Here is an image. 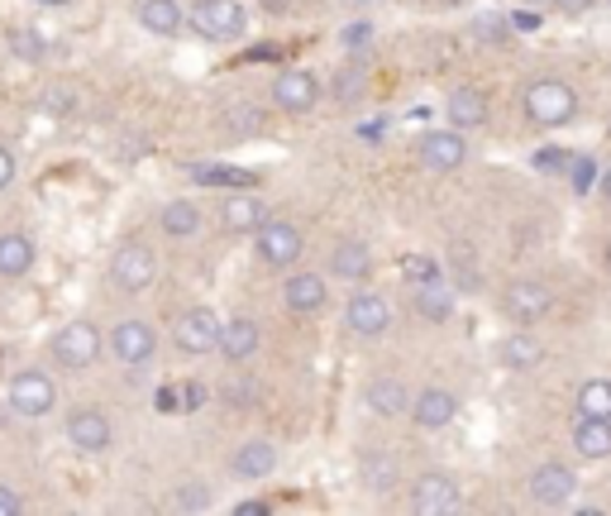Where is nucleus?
<instances>
[{"label": "nucleus", "instance_id": "f257e3e1", "mask_svg": "<svg viewBox=\"0 0 611 516\" xmlns=\"http://www.w3.org/2000/svg\"><path fill=\"white\" fill-rule=\"evenodd\" d=\"M191 29L206 43H234V39H244L249 15L239 0H196L191 5Z\"/></svg>", "mask_w": 611, "mask_h": 516}, {"label": "nucleus", "instance_id": "f03ea898", "mask_svg": "<svg viewBox=\"0 0 611 516\" xmlns=\"http://www.w3.org/2000/svg\"><path fill=\"white\" fill-rule=\"evenodd\" d=\"M58 406V382L43 374V368H20L15 378H10V412L24 416V421H43V416H53Z\"/></svg>", "mask_w": 611, "mask_h": 516}, {"label": "nucleus", "instance_id": "7ed1b4c3", "mask_svg": "<svg viewBox=\"0 0 611 516\" xmlns=\"http://www.w3.org/2000/svg\"><path fill=\"white\" fill-rule=\"evenodd\" d=\"M525 115H531L535 125H545V129L569 125V119L578 115V96H573L564 81H555V77L531 81V87H525Z\"/></svg>", "mask_w": 611, "mask_h": 516}, {"label": "nucleus", "instance_id": "20e7f679", "mask_svg": "<svg viewBox=\"0 0 611 516\" xmlns=\"http://www.w3.org/2000/svg\"><path fill=\"white\" fill-rule=\"evenodd\" d=\"M220 330H225V320L215 316L211 306H191L177 316V326H173V340H177V350H182L187 358H206L220 350Z\"/></svg>", "mask_w": 611, "mask_h": 516}, {"label": "nucleus", "instance_id": "39448f33", "mask_svg": "<svg viewBox=\"0 0 611 516\" xmlns=\"http://www.w3.org/2000/svg\"><path fill=\"white\" fill-rule=\"evenodd\" d=\"M101 350H105V335L96 330L91 320H67V326L53 335V358L63 368H72V374H77V368H91L96 358H101Z\"/></svg>", "mask_w": 611, "mask_h": 516}, {"label": "nucleus", "instance_id": "423d86ee", "mask_svg": "<svg viewBox=\"0 0 611 516\" xmlns=\"http://www.w3.org/2000/svg\"><path fill=\"white\" fill-rule=\"evenodd\" d=\"M302 230H296L292 221H263L258 230H254V254L258 263H268V268H292L296 259H302Z\"/></svg>", "mask_w": 611, "mask_h": 516}, {"label": "nucleus", "instance_id": "0eeeda50", "mask_svg": "<svg viewBox=\"0 0 611 516\" xmlns=\"http://www.w3.org/2000/svg\"><path fill=\"white\" fill-rule=\"evenodd\" d=\"M158 278V254H153L149 244H139V239H129V244L115 249L111 259V282L119 292H143V287H153Z\"/></svg>", "mask_w": 611, "mask_h": 516}, {"label": "nucleus", "instance_id": "6e6552de", "mask_svg": "<svg viewBox=\"0 0 611 516\" xmlns=\"http://www.w3.org/2000/svg\"><path fill=\"white\" fill-rule=\"evenodd\" d=\"M115 440V426L101 406H72L67 412V445L77 454H105Z\"/></svg>", "mask_w": 611, "mask_h": 516}, {"label": "nucleus", "instance_id": "1a4fd4ad", "mask_svg": "<svg viewBox=\"0 0 611 516\" xmlns=\"http://www.w3.org/2000/svg\"><path fill=\"white\" fill-rule=\"evenodd\" d=\"M272 105H282L287 115H310L320 105V81L306 67H282L272 81Z\"/></svg>", "mask_w": 611, "mask_h": 516}, {"label": "nucleus", "instance_id": "9d476101", "mask_svg": "<svg viewBox=\"0 0 611 516\" xmlns=\"http://www.w3.org/2000/svg\"><path fill=\"white\" fill-rule=\"evenodd\" d=\"M463 507V493H459V483H454L449 474H421L411 483V512H421V516H449V512H459Z\"/></svg>", "mask_w": 611, "mask_h": 516}, {"label": "nucleus", "instance_id": "9b49d317", "mask_svg": "<svg viewBox=\"0 0 611 516\" xmlns=\"http://www.w3.org/2000/svg\"><path fill=\"white\" fill-rule=\"evenodd\" d=\"M111 354L129 368L149 364V358L158 354V330H153L149 320H119V326L111 330Z\"/></svg>", "mask_w": 611, "mask_h": 516}, {"label": "nucleus", "instance_id": "f8f14e48", "mask_svg": "<svg viewBox=\"0 0 611 516\" xmlns=\"http://www.w3.org/2000/svg\"><path fill=\"white\" fill-rule=\"evenodd\" d=\"M344 320H349L354 335L378 340V335H387V326H392V306H387V297H378V292H354L349 306H344Z\"/></svg>", "mask_w": 611, "mask_h": 516}, {"label": "nucleus", "instance_id": "ddd939ff", "mask_svg": "<svg viewBox=\"0 0 611 516\" xmlns=\"http://www.w3.org/2000/svg\"><path fill=\"white\" fill-rule=\"evenodd\" d=\"M469 159V143H463V129H430L421 139V163L430 173H454Z\"/></svg>", "mask_w": 611, "mask_h": 516}, {"label": "nucleus", "instance_id": "4468645a", "mask_svg": "<svg viewBox=\"0 0 611 516\" xmlns=\"http://www.w3.org/2000/svg\"><path fill=\"white\" fill-rule=\"evenodd\" d=\"M507 316L521 320V326H531V320H545L549 311H555V292H549L545 282H511L507 287Z\"/></svg>", "mask_w": 611, "mask_h": 516}, {"label": "nucleus", "instance_id": "2eb2a0df", "mask_svg": "<svg viewBox=\"0 0 611 516\" xmlns=\"http://www.w3.org/2000/svg\"><path fill=\"white\" fill-rule=\"evenodd\" d=\"M573 488H578V474H573L569 464H540V469L531 474V498L540 502V507H564L573 498Z\"/></svg>", "mask_w": 611, "mask_h": 516}, {"label": "nucleus", "instance_id": "dca6fc26", "mask_svg": "<svg viewBox=\"0 0 611 516\" xmlns=\"http://www.w3.org/2000/svg\"><path fill=\"white\" fill-rule=\"evenodd\" d=\"M263 221H268V206H263L254 191H230V197L220 201V225H225V235H254Z\"/></svg>", "mask_w": 611, "mask_h": 516}, {"label": "nucleus", "instance_id": "f3484780", "mask_svg": "<svg viewBox=\"0 0 611 516\" xmlns=\"http://www.w3.org/2000/svg\"><path fill=\"white\" fill-rule=\"evenodd\" d=\"M454 412H459V398L449 388H425L421 398H411V421L421 430H445Z\"/></svg>", "mask_w": 611, "mask_h": 516}, {"label": "nucleus", "instance_id": "a211bd4d", "mask_svg": "<svg viewBox=\"0 0 611 516\" xmlns=\"http://www.w3.org/2000/svg\"><path fill=\"white\" fill-rule=\"evenodd\" d=\"M272 469H278V445L272 440H244L234 454H230V474L234 478H268Z\"/></svg>", "mask_w": 611, "mask_h": 516}, {"label": "nucleus", "instance_id": "6ab92c4d", "mask_svg": "<svg viewBox=\"0 0 611 516\" xmlns=\"http://www.w3.org/2000/svg\"><path fill=\"white\" fill-rule=\"evenodd\" d=\"M282 302H287V311H296V316H316V311L326 306V278H320V273H292V278L282 282Z\"/></svg>", "mask_w": 611, "mask_h": 516}, {"label": "nucleus", "instance_id": "aec40b11", "mask_svg": "<svg viewBox=\"0 0 611 516\" xmlns=\"http://www.w3.org/2000/svg\"><path fill=\"white\" fill-rule=\"evenodd\" d=\"M258 344H263L258 320H254V316H234L230 326L220 330V350H215V354H225L230 364H244V358L258 354Z\"/></svg>", "mask_w": 611, "mask_h": 516}, {"label": "nucleus", "instance_id": "412c9836", "mask_svg": "<svg viewBox=\"0 0 611 516\" xmlns=\"http://www.w3.org/2000/svg\"><path fill=\"white\" fill-rule=\"evenodd\" d=\"M364 406H368L373 416H382V421H392V416L411 412V392H406L397 378H373V382L364 388Z\"/></svg>", "mask_w": 611, "mask_h": 516}, {"label": "nucleus", "instance_id": "4be33fe9", "mask_svg": "<svg viewBox=\"0 0 611 516\" xmlns=\"http://www.w3.org/2000/svg\"><path fill=\"white\" fill-rule=\"evenodd\" d=\"M330 273L340 282H364L368 273H373V254H368V244H358V239H340V244L330 249Z\"/></svg>", "mask_w": 611, "mask_h": 516}, {"label": "nucleus", "instance_id": "5701e85b", "mask_svg": "<svg viewBox=\"0 0 611 516\" xmlns=\"http://www.w3.org/2000/svg\"><path fill=\"white\" fill-rule=\"evenodd\" d=\"M191 173V183H201V187H215V191H254L258 187V177L249 173V167H225V163H191L187 167Z\"/></svg>", "mask_w": 611, "mask_h": 516}, {"label": "nucleus", "instance_id": "b1692460", "mask_svg": "<svg viewBox=\"0 0 611 516\" xmlns=\"http://www.w3.org/2000/svg\"><path fill=\"white\" fill-rule=\"evenodd\" d=\"M34 259H39V249H34L29 235H0V278H10V282L29 278Z\"/></svg>", "mask_w": 611, "mask_h": 516}, {"label": "nucleus", "instance_id": "393cba45", "mask_svg": "<svg viewBox=\"0 0 611 516\" xmlns=\"http://www.w3.org/2000/svg\"><path fill=\"white\" fill-rule=\"evenodd\" d=\"M358 474H364V488L368 493H378V498H387L392 488H397V460H392L387 450H364V460H358Z\"/></svg>", "mask_w": 611, "mask_h": 516}, {"label": "nucleus", "instance_id": "a878e982", "mask_svg": "<svg viewBox=\"0 0 611 516\" xmlns=\"http://www.w3.org/2000/svg\"><path fill=\"white\" fill-rule=\"evenodd\" d=\"M449 125L454 129H478V125H487V96L478 91V87H459L449 96Z\"/></svg>", "mask_w": 611, "mask_h": 516}, {"label": "nucleus", "instance_id": "bb28decb", "mask_svg": "<svg viewBox=\"0 0 611 516\" xmlns=\"http://www.w3.org/2000/svg\"><path fill=\"white\" fill-rule=\"evenodd\" d=\"M158 230L167 239H196L201 235V206L196 201H167L158 211Z\"/></svg>", "mask_w": 611, "mask_h": 516}, {"label": "nucleus", "instance_id": "cd10ccee", "mask_svg": "<svg viewBox=\"0 0 611 516\" xmlns=\"http://www.w3.org/2000/svg\"><path fill=\"white\" fill-rule=\"evenodd\" d=\"M573 450H578L583 460H607L611 454V421L578 416V426H573Z\"/></svg>", "mask_w": 611, "mask_h": 516}, {"label": "nucleus", "instance_id": "c85d7f7f", "mask_svg": "<svg viewBox=\"0 0 611 516\" xmlns=\"http://www.w3.org/2000/svg\"><path fill=\"white\" fill-rule=\"evenodd\" d=\"M187 20V10L177 5V0H143L139 5V24L149 34H158V39H167V34H177Z\"/></svg>", "mask_w": 611, "mask_h": 516}, {"label": "nucleus", "instance_id": "c756f323", "mask_svg": "<svg viewBox=\"0 0 611 516\" xmlns=\"http://www.w3.org/2000/svg\"><path fill=\"white\" fill-rule=\"evenodd\" d=\"M416 316L430 320V326H445V320L454 316V292L445 282H425L416 287Z\"/></svg>", "mask_w": 611, "mask_h": 516}, {"label": "nucleus", "instance_id": "7c9ffc66", "mask_svg": "<svg viewBox=\"0 0 611 516\" xmlns=\"http://www.w3.org/2000/svg\"><path fill=\"white\" fill-rule=\"evenodd\" d=\"M578 416H597V421H611V382L593 378L578 388Z\"/></svg>", "mask_w": 611, "mask_h": 516}, {"label": "nucleus", "instance_id": "2f4dec72", "mask_svg": "<svg viewBox=\"0 0 611 516\" xmlns=\"http://www.w3.org/2000/svg\"><path fill=\"white\" fill-rule=\"evenodd\" d=\"M497 354H501V364L517 368V374H521V368H535V364H540V344H535L531 335H507Z\"/></svg>", "mask_w": 611, "mask_h": 516}, {"label": "nucleus", "instance_id": "473e14b6", "mask_svg": "<svg viewBox=\"0 0 611 516\" xmlns=\"http://www.w3.org/2000/svg\"><path fill=\"white\" fill-rule=\"evenodd\" d=\"M449 268H454V282H459L463 292H473V287L483 282V273H478V263H473V249H469V244H454Z\"/></svg>", "mask_w": 611, "mask_h": 516}, {"label": "nucleus", "instance_id": "72a5a7b5", "mask_svg": "<svg viewBox=\"0 0 611 516\" xmlns=\"http://www.w3.org/2000/svg\"><path fill=\"white\" fill-rule=\"evenodd\" d=\"M173 502H177V512H211V488L201 478H182Z\"/></svg>", "mask_w": 611, "mask_h": 516}, {"label": "nucleus", "instance_id": "f704fd0d", "mask_svg": "<svg viewBox=\"0 0 611 516\" xmlns=\"http://www.w3.org/2000/svg\"><path fill=\"white\" fill-rule=\"evenodd\" d=\"M402 273H406V282H416V287H425V282H440V263L430 259V254H411L402 263Z\"/></svg>", "mask_w": 611, "mask_h": 516}, {"label": "nucleus", "instance_id": "c9c22d12", "mask_svg": "<svg viewBox=\"0 0 611 516\" xmlns=\"http://www.w3.org/2000/svg\"><path fill=\"white\" fill-rule=\"evenodd\" d=\"M72 105H77V91L72 87H43L39 91V111L43 115H67Z\"/></svg>", "mask_w": 611, "mask_h": 516}, {"label": "nucleus", "instance_id": "e433bc0d", "mask_svg": "<svg viewBox=\"0 0 611 516\" xmlns=\"http://www.w3.org/2000/svg\"><path fill=\"white\" fill-rule=\"evenodd\" d=\"M334 96H340V105H354L358 96H364V67H340V77H334Z\"/></svg>", "mask_w": 611, "mask_h": 516}, {"label": "nucleus", "instance_id": "4c0bfd02", "mask_svg": "<svg viewBox=\"0 0 611 516\" xmlns=\"http://www.w3.org/2000/svg\"><path fill=\"white\" fill-rule=\"evenodd\" d=\"M569 177H573V191H578V197H588L593 183H597V163L593 159H573L569 163Z\"/></svg>", "mask_w": 611, "mask_h": 516}, {"label": "nucleus", "instance_id": "58836bf2", "mask_svg": "<svg viewBox=\"0 0 611 516\" xmlns=\"http://www.w3.org/2000/svg\"><path fill=\"white\" fill-rule=\"evenodd\" d=\"M507 29H511L507 15H483V20H478V39H487V43L507 39Z\"/></svg>", "mask_w": 611, "mask_h": 516}, {"label": "nucleus", "instance_id": "ea45409f", "mask_svg": "<svg viewBox=\"0 0 611 516\" xmlns=\"http://www.w3.org/2000/svg\"><path fill=\"white\" fill-rule=\"evenodd\" d=\"M10 43H15V53H24L29 63L43 58V39H34V34H24V29H10Z\"/></svg>", "mask_w": 611, "mask_h": 516}, {"label": "nucleus", "instance_id": "a19ab883", "mask_svg": "<svg viewBox=\"0 0 611 516\" xmlns=\"http://www.w3.org/2000/svg\"><path fill=\"white\" fill-rule=\"evenodd\" d=\"M569 163L573 159H569L564 149H540V153H535V167H540V173H564Z\"/></svg>", "mask_w": 611, "mask_h": 516}, {"label": "nucleus", "instance_id": "79ce46f5", "mask_svg": "<svg viewBox=\"0 0 611 516\" xmlns=\"http://www.w3.org/2000/svg\"><path fill=\"white\" fill-rule=\"evenodd\" d=\"M340 39H344V48H364L368 39H373V24H368V20H358V24H349V29L340 34Z\"/></svg>", "mask_w": 611, "mask_h": 516}, {"label": "nucleus", "instance_id": "37998d69", "mask_svg": "<svg viewBox=\"0 0 611 516\" xmlns=\"http://www.w3.org/2000/svg\"><path fill=\"white\" fill-rule=\"evenodd\" d=\"M511 20V29L517 34H535L540 29V15H535V10H517V15H507Z\"/></svg>", "mask_w": 611, "mask_h": 516}, {"label": "nucleus", "instance_id": "c03bdc74", "mask_svg": "<svg viewBox=\"0 0 611 516\" xmlns=\"http://www.w3.org/2000/svg\"><path fill=\"white\" fill-rule=\"evenodd\" d=\"M15 512H24V498L10 483H0V516H15Z\"/></svg>", "mask_w": 611, "mask_h": 516}, {"label": "nucleus", "instance_id": "a18cd8bd", "mask_svg": "<svg viewBox=\"0 0 611 516\" xmlns=\"http://www.w3.org/2000/svg\"><path fill=\"white\" fill-rule=\"evenodd\" d=\"M10 183H15V153H10L5 143H0V191H5Z\"/></svg>", "mask_w": 611, "mask_h": 516}, {"label": "nucleus", "instance_id": "49530a36", "mask_svg": "<svg viewBox=\"0 0 611 516\" xmlns=\"http://www.w3.org/2000/svg\"><path fill=\"white\" fill-rule=\"evenodd\" d=\"M225 125H230V129H258V115H254V111H249V105H244V111L225 115Z\"/></svg>", "mask_w": 611, "mask_h": 516}, {"label": "nucleus", "instance_id": "de8ad7c7", "mask_svg": "<svg viewBox=\"0 0 611 516\" xmlns=\"http://www.w3.org/2000/svg\"><path fill=\"white\" fill-rule=\"evenodd\" d=\"M234 512H239V516H268L272 507H268V502H258V498H254V502H239Z\"/></svg>", "mask_w": 611, "mask_h": 516}, {"label": "nucleus", "instance_id": "09e8293b", "mask_svg": "<svg viewBox=\"0 0 611 516\" xmlns=\"http://www.w3.org/2000/svg\"><path fill=\"white\" fill-rule=\"evenodd\" d=\"M555 5H559V10H569V15H583V10H588L593 0H555Z\"/></svg>", "mask_w": 611, "mask_h": 516}, {"label": "nucleus", "instance_id": "8fccbe9b", "mask_svg": "<svg viewBox=\"0 0 611 516\" xmlns=\"http://www.w3.org/2000/svg\"><path fill=\"white\" fill-rule=\"evenodd\" d=\"M158 406H163V412H177V392L163 388V392H158Z\"/></svg>", "mask_w": 611, "mask_h": 516}, {"label": "nucleus", "instance_id": "3c124183", "mask_svg": "<svg viewBox=\"0 0 611 516\" xmlns=\"http://www.w3.org/2000/svg\"><path fill=\"white\" fill-rule=\"evenodd\" d=\"M39 5H48V10H67L72 0H39Z\"/></svg>", "mask_w": 611, "mask_h": 516}, {"label": "nucleus", "instance_id": "603ef678", "mask_svg": "<svg viewBox=\"0 0 611 516\" xmlns=\"http://www.w3.org/2000/svg\"><path fill=\"white\" fill-rule=\"evenodd\" d=\"M602 187H607V201H611V173H607V183H602Z\"/></svg>", "mask_w": 611, "mask_h": 516}, {"label": "nucleus", "instance_id": "864d4df0", "mask_svg": "<svg viewBox=\"0 0 611 516\" xmlns=\"http://www.w3.org/2000/svg\"><path fill=\"white\" fill-rule=\"evenodd\" d=\"M525 5H549V0H525Z\"/></svg>", "mask_w": 611, "mask_h": 516}, {"label": "nucleus", "instance_id": "5fc2aeb1", "mask_svg": "<svg viewBox=\"0 0 611 516\" xmlns=\"http://www.w3.org/2000/svg\"><path fill=\"white\" fill-rule=\"evenodd\" d=\"M607 259H611V244H607Z\"/></svg>", "mask_w": 611, "mask_h": 516}, {"label": "nucleus", "instance_id": "6e6d98bb", "mask_svg": "<svg viewBox=\"0 0 611 516\" xmlns=\"http://www.w3.org/2000/svg\"><path fill=\"white\" fill-rule=\"evenodd\" d=\"M358 5H368V0H358Z\"/></svg>", "mask_w": 611, "mask_h": 516}]
</instances>
